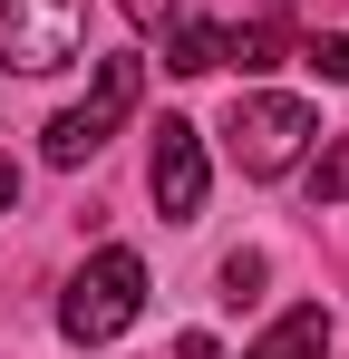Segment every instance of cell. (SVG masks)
<instances>
[{
  "mask_svg": "<svg viewBox=\"0 0 349 359\" xmlns=\"http://www.w3.org/2000/svg\"><path fill=\"white\" fill-rule=\"evenodd\" d=\"M146 311V262L126 252V243H107L78 282H68V301H58V330L78 340V350H97V340H116L126 320Z\"/></svg>",
  "mask_w": 349,
  "mask_h": 359,
  "instance_id": "6da1fadb",
  "label": "cell"
},
{
  "mask_svg": "<svg viewBox=\"0 0 349 359\" xmlns=\"http://www.w3.org/2000/svg\"><path fill=\"white\" fill-rule=\"evenodd\" d=\"M88 49V0H0V68L49 78Z\"/></svg>",
  "mask_w": 349,
  "mask_h": 359,
  "instance_id": "7a4b0ae2",
  "label": "cell"
},
{
  "mask_svg": "<svg viewBox=\"0 0 349 359\" xmlns=\"http://www.w3.org/2000/svg\"><path fill=\"white\" fill-rule=\"evenodd\" d=\"M136 97H146V59H107V68H97V88H88L78 107H58V117H49V165H88V156L107 146V126L126 117Z\"/></svg>",
  "mask_w": 349,
  "mask_h": 359,
  "instance_id": "3957f363",
  "label": "cell"
},
{
  "mask_svg": "<svg viewBox=\"0 0 349 359\" xmlns=\"http://www.w3.org/2000/svg\"><path fill=\"white\" fill-rule=\"evenodd\" d=\"M224 136H233V165H242V175H282L291 156L320 136V117H310L301 97H233Z\"/></svg>",
  "mask_w": 349,
  "mask_h": 359,
  "instance_id": "277c9868",
  "label": "cell"
},
{
  "mask_svg": "<svg viewBox=\"0 0 349 359\" xmlns=\"http://www.w3.org/2000/svg\"><path fill=\"white\" fill-rule=\"evenodd\" d=\"M146 184H156L165 224H194V214H204V146H194V126H184V117H165V126H156Z\"/></svg>",
  "mask_w": 349,
  "mask_h": 359,
  "instance_id": "5b68a950",
  "label": "cell"
},
{
  "mask_svg": "<svg viewBox=\"0 0 349 359\" xmlns=\"http://www.w3.org/2000/svg\"><path fill=\"white\" fill-rule=\"evenodd\" d=\"M320 350H330V311L301 301V311H282V320L262 330V350H252V359H320Z\"/></svg>",
  "mask_w": 349,
  "mask_h": 359,
  "instance_id": "8992f818",
  "label": "cell"
},
{
  "mask_svg": "<svg viewBox=\"0 0 349 359\" xmlns=\"http://www.w3.org/2000/svg\"><path fill=\"white\" fill-rule=\"evenodd\" d=\"M165 68H184V78H204V68H224V29H204V20H184L165 39Z\"/></svg>",
  "mask_w": 349,
  "mask_h": 359,
  "instance_id": "52a82bcc",
  "label": "cell"
},
{
  "mask_svg": "<svg viewBox=\"0 0 349 359\" xmlns=\"http://www.w3.org/2000/svg\"><path fill=\"white\" fill-rule=\"evenodd\" d=\"M310 194H320V204H349V136L320 156V165H310Z\"/></svg>",
  "mask_w": 349,
  "mask_h": 359,
  "instance_id": "ba28073f",
  "label": "cell"
},
{
  "mask_svg": "<svg viewBox=\"0 0 349 359\" xmlns=\"http://www.w3.org/2000/svg\"><path fill=\"white\" fill-rule=\"evenodd\" d=\"M252 292H262V252H233L224 262V301H252Z\"/></svg>",
  "mask_w": 349,
  "mask_h": 359,
  "instance_id": "9c48e42d",
  "label": "cell"
},
{
  "mask_svg": "<svg viewBox=\"0 0 349 359\" xmlns=\"http://www.w3.org/2000/svg\"><path fill=\"white\" fill-rule=\"evenodd\" d=\"M310 68H320V78H340V88H349V29H330V39H310Z\"/></svg>",
  "mask_w": 349,
  "mask_h": 359,
  "instance_id": "30bf717a",
  "label": "cell"
},
{
  "mask_svg": "<svg viewBox=\"0 0 349 359\" xmlns=\"http://www.w3.org/2000/svg\"><path fill=\"white\" fill-rule=\"evenodd\" d=\"M116 10H126L136 29H165V20H174V0H116Z\"/></svg>",
  "mask_w": 349,
  "mask_h": 359,
  "instance_id": "8fae6325",
  "label": "cell"
},
{
  "mask_svg": "<svg viewBox=\"0 0 349 359\" xmlns=\"http://www.w3.org/2000/svg\"><path fill=\"white\" fill-rule=\"evenodd\" d=\"M174 359H224V350H214L204 330H184V340H174Z\"/></svg>",
  "mask_w": 349,
  "mask_h": 359,
  "instance_id": "7c38bea8",
  "label": "cell"
},
{
  "mask_svg": "<svg viewBox=\"0 0 349 359\" xmlns=\"http://www.w3.org/2000/svg\"><path fill=\"white\" fill-rule=\"evenodd\" d=\"M10 204H20V165L0 156V214H10Z\"/></svg>",
  "mask_w": 349,
  "mask_h": 359,
  "instance_id": "4fadbf2b",
  "label": "cell"
}]
</instances>
